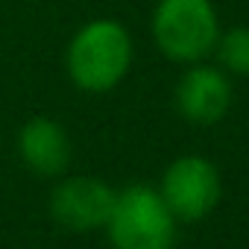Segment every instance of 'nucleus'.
Listing matches in <instances>:
<instances>
[{
    "mask_svg": "<svg viewBox=\"0 0 249 249\" xmlns=\"http://www.w3.org/2000/svg\"><path fill=\"white\" fill-rule=\"evenodd\" d=\"M65 68L71 82L88 94H106L117 88L132 68L129 30L108 18L88 21L73 33L65 53Z\"/></svg>",
    "mask_w": 249,
    "mask_h": 249,
    "instance_id": "f257e3e1",
    "label": "nucleus"
},
{
    "mask_svg": "<svg viewBox=\"0 0 249 249\" xmlns=\"http://www.w3.org/2000/svg\"><path fill=\"white\" fill-rule=\"evenodd\" d=\"M220 21L211 0H159L153 12V41L170 62L196 65L214 56Z\"/></svg>",
    "mask_w": 249,
    "mask_h": 249,
    "instance_id": "f03ea898",
    "label": "nucleus"
},
{
    "mask_svg": "<svg viewBox=\"0 0 249 249\" xmlns=\"http://www.w3.org/2000/svg\"><path fill=\"white\" fill-rule=\"evenodd\" d=\"M176 223L159 188L129 185L114 196L106 231L114 249H173Z\"/></svg>",
    "mask_w": 249,
    "mask_h": 249,
    "instance_id": "7ed1b4c3",
    "label": "nucleus"
},
{
    "mask_svg": "<svg viewBox=\"0 0 249 249\" xmlns=\"http://www.w3.org/2000/svg\"><path fill=\"white\" fill-rule=\"evenodd\" d=\"M159 194L164 196L176 220H185V223L202 220L220 202V194H223L220 170L205 156H194V153L179 156L167 164Z\"/></svg>",
    "mask_w": 249,
    "mask_h": 249,
    "instance_id": "20e7f679",
    "label": "nucleus"
},
{
    "mask_svg": "<svg viewBox=\"0 0 249 249\" xmlns=\"http://www.w3.org/2000/svg\"><path fill=\"white\" fill-rule=\"evenodd\" d=\"M117 191L94 176H71L62 179L50 194V214L59 226L71 231H94L106 229Z\"/></svg>",
    "mask_w": 249,
    "mask_h": 249,
    "instance_id": "39448f33",
    "label": "nucleus"
},
{
    "mask_svg": "<svg viewBox=\"0 0 249 249\" xmlns=\"http://www.w3.org/2000/svg\"><path fill=\"white\" fill-rule=\"evenodd\" d=\"M231 106V82L223 68L196 62L188 65L176 85V108L188 123L211 126L223 120V114Z\"/></svg>",
    "mask_w": 249,
    "mask_h": 249,
    "instance_id": "423d86ee",
    "label": "nucleus"
},
{
    "mask_svg": "<svg viewBox=\"0 0 249 249\" xmlns=\"http://www.w3.org/2000/svg\"><path fill=\"white\" fill-rule=\"evenodd\" d=\"M18 156L38 176H62L71 164L73 144L68 129L53 117H33L18 132Z\"/></svg>",
    "mask_w": 249,
    "mask_h": 249,
    "instance_id": "0eeeda50",
    "label": "nucleus"
},
{
    "mask_svg": "<svg viewBox=\"0 0 249 249\" xmlns=\"http://www.w3.org/2000/svg\"><path fill=\"white\" fill-rule=\"evenodd\" d=\"M214 56L231 76H249V27H231L220 33Z\"/></svg>",
    "mask_w": 249,
    "mask_h": 249,
    "instance_id": "6e6552de",
    "label": "nucleus"
}]
</instances>
